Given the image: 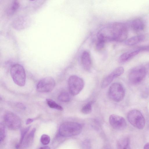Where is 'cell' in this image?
<instances>
[{
    "label": "cell",
    "instance_id": "6da1fadb",
    "mask_svg": "<svg viewBox=\"0 0 149 149\" xmlns=\"http://www.w3.org/2000/svg\"><path fill=\"white\" fill-rule=\"evenodd\" d=\"M106 41L122 42L127 38L128 30L124 23L116 22L104 28L99 33Z\"/></svg>",
    "mask_w": 149,
    "mask_h": 149
},
{
    "label": "cell",
    "instance_id": "7a4b0ae2",
    "mask_svg": "<svg viewBox=\"0 0 149 149\" xmlns=\"http://www.w3.org/2000/svg\"><path fill=\"white\" fill-rule=\"evenodd\" d=\"M82 127L80 124L74 122H67L62 123L59 129L60 135L64 137L77 135L82 131Z\"/></svg>",
    "mask_w": 149,
    "mask_h": 149
},
{
    "label": "cell",
    "instance_id": "3957f363",
    "mask_svg": "<svg viewBox=\"0 0 149 149\" xmlns=\"http://www.w3.org/2000/svg\"><path fill=\"white\" fill-rule=\"evenodd\" d=\"M11 77L17 85L20 86H24L26 81V74L23 67L19 64L13 65L10 69Z\"/></svg>",
    "mask_w": 149,
    "mask_h": 149
},
{
    "label": "cell",
    "instance_id": "277c9868",
    "mask_svg": "<svg viewBox=\"0 0 149 149\" xmlns=\"http://www.w3.org/2000/svg\"><path fill=\"white\" fill-rule=\"evenodd\" d=\"M129 123L134 127L139 129H142L145 124V118L142 113L137 109L130 111L127 114Z\"/></svg>",
    "mask_w": 149,
    "mask_h": 149
},
{
    "label": "cell",
    "instance_id": "5b68a950",
    "mask_svg": "<svg viewBox=\"0 0 149 149\" xmlns=\"http://www.w3.org/2000/svg\"><path fill=\"white\" fill-rule=\"evenodd\" d=\"M108 95L110 98L113 101L117 102H120L125 97V89L120 83H113L109 88Z\"/></svg>",
    "mask_w": 149,
    "mask_h": 149
},
{
    "label": "cell",
    "instance_id": "8992f818",
    "mask_svg": "<svg viewBox=\"0 0 149 149\" xmlns=\"http://www.w3.org/2000/svg\"><path fill=\"white\" fill-rule=\"evenodd\" d=\"M146 72V68L143 66H139L133 68L129 74V81L134 84L140 83L145 77Z\"/></svg>",
    "mask_w": 149,
    "mask_h": 149
},
{
    "label": "cell",
    "instance_id": "52a82bcc",
    "mask_svg": "<svg viewBox=\"0 0 149 149\" xmlns=\"http://www.w3.org/2000/svg\"><path fill=\"white\" fill-rule=\"evenodd\" d=\"M68 86L70 93L72 95L78 94L82 90L84 81L82 79L76 75L70 76L68 80Z\"/></svg>",
    "mask_w": 149,
    "mask_h": 149
},
{
    "label": "cell",
    "instance_id": "ba28073f",
    "mask_svg": "<svg viewBox=\"0 0 149 149\" xmlns=\"http://www.w3.org/2000/svg\"><path fill=\"white\" fill-rule=\"evenodd\" d=\"M4 123L8 128L15 130L19 129L21 125L19 117L14 113L7 111L3 117Z\"/></svg>",
    "mask_w": 149,
    "mask_h": 149
},
{
    "label": "cell",
    "instance_id": "9c48e42d",
    "mask_svg": "<svg viewBox=\"0 0 149 149\" xmlns=\"http://www.w3.org/2000/svg\"><path fill=\"white\" fill-rule=\"evenodd\" d=\"M55 82L54 79L48 77L41 79L36 86L37 90L40 92L47 93L52 91L54 88Z\"/></svg>",
    "mask_w": 149,
    "mask_h": 149
},
{
    "label": "cell",
    "instance_id": "30bf717a",
    "mask_svg": "<svg viewBox=\"0 0 149 149\" xmlns=\"http://www.w3.org/2000/svg\"><path fill=\"white\" fill-rule=\"evenodd\" d=\"M110 124L115 129L122 130L125 129L127 126L126 121L123 117L115 114L111 115L109 118Z\"/></svg>",
    "mask_w": 149,
    "mask_h": 149
},
{
    "label": "cell",
    "instance_id": "8fae6325",
    "mask_svg": "<svg viewBox=\"0 0 149 149\" xmlns=\"http://www.w3.org/2000/svg\"><path fill=\"white\" fill-rule=\"evenodd\" d=\"M35 131V129L33 128L28 131L23 137L20 138L19 142L17 147L26 148L29 146L33 142Z\"/></svg>",
    "mask_w": 149,
    "mask_h": 149
},
{
    "label": "cell",
    "instance_id": "7c38bea8",
    "mask_svg": "<svg viewBox=\"0 0 149 149\" xmlns=\"http://www.w3.org/2000/svg\"><path fill=\"white\" fill-rule=\"evenodd\" d=\"M142 51L143 50L141 47L125 52L120 56L119 58V62L120 63H124L130 60Z\"/></svg>",
    "mask_w": 149,
    "mask_h": 149
},
{
    "label": "cell",
    "instance_id": "4fadbf2b",
    "mask_svg": "<svg viewBox=\"0 0 149 149\" xmlns=\"http://www.w3.org/2000/svg\"><path fill=\"white\" fill-rule=\"evenodd\" d=\"M81 61L82 66L86 71H89L92 66V61L90 55L88 52L84 51L82 53Z\"/></svg>",
    "mask_w": 149,
    "mask_h": 149
},
{
    "label": "cell",
    "instance_id": "5bb4252c",
    "mask_svg": "<svg viewBox=\"0 0 149 149\" xmlns=\"http://www.w3.org/2000/svg\"><path fill=\"white\" fill-rule=\"evenodd\" d=\"M130 27L132 29L136 32H139L143 30L145 24L143 21L139 18L133 20L131 22Z\"/></svg>",
    "mask_w": 149,
    "mask_h": 149
},
{
    "label": "cell",
    "instance_id": "9a60e30c",
    "mask_svg": "<svg viewBox=\"0 0 149 149\" xmlns=\"http://www.w3.org/2000/svg\"><path fill=\"white\" fill-rule=\"evenodd\" d=\"M117 149H132L130 146V139L127 137H123L118 141Z\"/></svg>",
    "mask_w": 149,
    "mask_h": 149
},
{
    "label": "cell",
    "instance_id": "2e32d148",
    "mask_svg": "<svg viewBox=\"0 0 149 149\" xmlns=\"http://www.w3.org/2000/svg\"><path fill=\"white\" fill-rule=\"evenodd\" d=\"M145 38V36L143 35L136 36L126 40L125 43L128 46L133 45L142 41Z\"/></svg>",
    "mask_w": 149,
    "mask_h": 149
},
{
    "label": "cell",
    "instance_id": "e0dca14e",
    "mask_svg": "<svg viewBox=\"0 0 149 149\" xmlns=\"http://www.w3.org/2000/svg\"><path fill=\"white\" fill-rule=\"evenodd\" d=\"M112 72L103 79L101 85V87L102 88H104L107 87L110 84L114 79L116 78L115 75Z\"/></svg>",
    "mask_w": 149,
    "mask_h": 149
},
{
    "label": "cell",
    "instance_id": "ac0fdd59",
    "mask_svg": "<svg viewBox=\"0 0 149 149\" xmlns=\"http://www.w3.org/2000/svg\"><path fill=\"white\" fill-rule=\"evenodd\" d=\"M106 40L99 33L97 40L96 44V49L97 51H100L104 48Z\"/></svg>",
    "mask_w": 149,
    "mask_h": 149
},
{
    "label": "cell",
    "instance_id": "d6986e66",
    "mask_svg": "<svg viewBox=\"0 0 149 149\" xmlns=\"http://www.w3.org/2000/svg\"><path fill=\"white\" fill-rule=\"evenodd\" d=\"M46 102L48 106L51 108L60 111H62L63 110V108L61 106L52 99H46Z\"/></svg>",
    "mask_w": 149,
    "mask_h": 149
},
{
    "label": "cell",
    "instance_id": "ffe728a7",
    "mask_svg": "<svg viewBox=\"0 0 149 149\" xmlns=\"http://www.w3.org/2000/svg\"><path fill=\"white\" fill-rule=\"evenodd\" d=\"M19 6V3L17 1H13L8 9V14L10 15L13 14L18 9Z\"/></svg>",
    "mask_w": 149,
    "mask_h": 149
},
{
    "label": "cell",
    "instance_id": "44dd1931",
    "mask_svg": "<svg viewBox=\"0 0 149 149\" xmlns=\"http://www.w3.org/2000/svg\"><path fill=\"white\" fill-rule=\"evenodd\" d=\"M93 103V101H90L85 105L81 109V112L85 114L90 113L92 111Z\"/></svg>",
    "mask_w": 149,
    "mask_h": 149
},
{
    "label": "cell",
    "instance_id": "7402d4cb",
    "mask_svg": "<svg viewBox=\"0 0 149 149\" xmlns=\"http://www.w3.org/2000/svg\"><path fill=\"white\" fill-rule=\"evenodd\" d=\"M58 98L59 100L63 102H68L70 100V95L66 92L61 93L58 96Z\"/></svg>",
    "mask_w": 149,
    "mask_h": 149
},
{
    "label": "cell",
    "instance_id": "603a6c76",
    "mask_svg": "<svg viewBox=\"0 0 149 149\" xmlns=\"http://www.w3.org/2000/svg\"><path fill=\"white\" fill-rule=\"evenodd\" d=\"M5 125L4 123H1L0 125V140L1 143L4 140L6 135Z\"/></svg>",
    "mask_w": 149,
    "mask_h": 149
},
{
    "label": "cell",
    "instance_id": "cb8c5ba5",
    "mask_svg": "<svg viewBox=\"0 0 149 149\" xmlns=\"http://www.w3.org/2000/svg\"><path fill=\"white\" fill-rule=\"evenodd\" d=\"M40 141L44 145H47L49 143L50 141L49 136L46 134H42L40 138Z\"/></svg>",
    "mask_w": 149,
    "mask_h": 149
},
{
    "label": "cell",
    "instance_id": "d4e9b609",
    "mask_svg": "<svg viewBox=\"0 0 149 149\" xmlns=\"http://www.w3.org/2000/svg\"><path fill=\"white\" fill-rule=\"evenodd\" d=\"M81 146L83 149H91V145L90 140L88 139L85 140L82 142Z\"/></svg>",
    "mask_w": 149,
    "mask_h": 149
},
{
    "label": "cell",
    "instance_id": "484cf974",
    "mask_svg": "<svg viewBox=\"0 0 149 149\" xmlns=\"http://www.w3.org/2000/svg\"><path fill=\"white\" fill-rule=\"evenodd\" d=\"M17 106L21 109V108L24 109L25 108L24 106V105L21 103H18Z\"/></svg>",
    "mask_w": 149,
    "mask_h": 149
},
{
    "label": "cell",
    "instance_id": "4316f807",
    "mask_svg": "<svg viewBox=\"0 0 149 149\" xmlns=\"http://www.w3.org/2000/svg\"><path fill=\"white\" fill-rule=\"evenodd\" d=\"M143 149H149V142L145 144L143 147Z\"/></svg>",
    "mask_w": 149,
    "mask_h": 149
},
{
    "label": "cell",
    "instance_id": "83f0119b",
    "mask_svg": "<svg viewBox=\"0 0 149 149\" xmlns=\"http://www.w3.org/2000/svg\"><path fill=\"white\" fill-rule=\"evenodd\" d=\"M33 119L29 118L26 121V123L27 124H29L31 123L33 121Z\"/></svg>",
    "mask_w": 149,
    "mask_h": 149
},
{
    "label": "cell",
    "instance_id": "f1b7e54d",
    "mask_svg": "<svg viewBox=\"0 0 149 149\" xmlns=\"http://www.w3.org/2000/svg\"><path fill=\"white\" fill-rule=\"evenodd\" d=\"M39 149H50L48 146H44L40 148Z\"/></svg>",
    "mask_w": 149,
    "mask_h": 149
}]
</instances>
